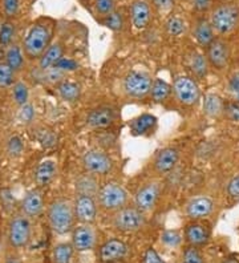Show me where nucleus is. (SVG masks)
Wrapping results in <instances>:
<instances>
[{"label":"nucleus","mask_w":239,"mask_h":263,"mask_svg":"<svg viewBox=\"0 0 239 263\" xmlns=\"http://www.w3.org/2000/svg\"><path fill=\"white\" fill-rule=\"evenodd\" d=\"M210 23L215 33L227 36L239 29V4L236 2H220L210 11Z\"/></svg>","instance_id":"nucleus-1"},{"label":"nucleus","mask_w":239,"mask_h":263,"mask_svg":"<svg viewBox=\"0 0 239 263\" xmlns=\"http://www.w3.org/2000/svg\"><path fill=\"white\" fill-rule=\"evenodd\" d=\"M73 203L68 199L59 198L48 209V222L52 230L59 235H64L73 230L75 223Z\"/></svg>","instance_id":"nucleus-2"},{"label":"nucleus","mask_w":239,"mask_h":263,"mask_svg":"<svg viewBox=\"0 0 239 263\" xmlns=\"http://www.w3.org/2000/svg\"><path fill=\"white\" fill-rule=\"evenodd\" d=\"M52 37V31L49 26L44 23H36L29 28L24 40V51L31 59L42 58L45 49L49 47Z\"/></svg>","instance_id":"nucleus-3"},{"label":"nucleus","mask_w":239,"mask_h":263,"mask_svg":"<svg viewBox=\"0 0 239 263\" xmlns=\"http://www.w3.org/2000/svg\"><path fill=\"white\" fill-rule=\"evenodd\" d=\"M127 193L117 182L105 183L99 190V202L108 212H117L126 205Z\"/></svg>","instance_id":"nucleus-4"},{"label":"nucleus","mask_w":239,"mask_h":263,"mask_svg":"<svg viewBox=\"0 0 239 263\" xmlns=\"http://www.w3.org/2000/svg\"><path fill=\"white\" fill-rule=\"evenodd\" d=\"M145 225V217L137 208H126L117 210L113 215V226L122 233H134Z\"/></svg>","instance_id":"nucleus-5"},{"label":"nucleus","mask_w":239,"mask_h":263,"mask_svg":"<svg viewBox=\"0 0 239 263\" xmlns=\"http://www.w3.org/2000/svg\"><path fill=\"white\" fill-rule=\"evenodd\" d=\"M173 90L179 103L186 106L195 105L201 99V89L197 81L189 76L177 77L173 84Z\"/></svg>","instance_id":"nucleus-6"},{"label":"nucleus","mask_w":239,"mask_h":263,"mask_svg":"<svg viewBox=\"0 0 239 263\" xmlns=\"http://www.w3.org/2000/svg\"><path fill=\"white\" fill-rule=\"evenodd\" d=\"M205 51H206L205 56L207 59L209 67L214 68L215 71H225L229 67L231 51L226 40L217 37Z\"/></svg>","instance_id":"nucleus-7"},{"label":"nucleus","mask_w":239,"mask_h":263,"mask_svg":"<svg viewBox=\"0 0 239 263\" xmlns=\"http://www.w3.org/2000/svg\"><path fill=\"white\" fill-rule=\"evenodd\" d=\"M31 239V222L27 215H16L8 225V241L15 249H22Z\"/></svg>","instance_id":"nucleus-8"},{"label":"nucleus","mask_w":239,"mask_h":263,"mask_svg":"<svg viewBox=\"0 0 239 263\" xmlns=\"http://www.w3.org/2000/svg\"><path fill=\"white\" fill-rule=\"evenodd\" d=\"M152 84H153V80L150 79L148 73L132 71L125 76L124 89L127 96L134 97V99H142L150 93Z\"/></svg>","instance_id":"nucleus-9"},{"label":"nucleus","mask_w":239,"mask_h":263,"mask_svg":"<svg viewBox=\"0 0 239 263\" xmlns=\"http://www.w3.org/2000/svg\"><path fill=\"white\" fill-rule=\"evenodd\" d=\"M83 165L88 173L105 176L113 169V161L101 151H89L83 156Z\"/></svg>","instance_id":"nucleus-10"},{"label":"nucleus","mask_w":239,"mask_h":263,"mask_svg":"<svg viewBox=\"0 0 239 263\" xmlns=\"http://www.w3.org/2000/svg\"><path fill=\"white\" fill-rule=\"evenodd\" d=\"M215 203L214 199L209 196H195L186 205V215L193 221L207 218L214 212Z\"/></svg>","instance_id":"nucleus-11"},{"label":"nucleus","mask_w":239,"mask_h":263,"mask_svg":"<svg viewBox=\"0 0 239 263\" xmlns=\"http://www.w3.org/2000/svg\"><path fill=\"white\" fill-rule=\"evenodd\" d=\"M127 245L121 239L113 238L102 243L99 250V258L102 263H115L127 255Z\"/></svg>","instance_id":"nucleus-12"},{"label":"nucleus","mask_w":239,"mask_h":263,"mask_svg":"<svg viewBox=\"0 0 239 263\" xmlns=\"http://www.w3.org/2000/svg\"><path fill=\"white\" fill-rule=\"evenodd\" d=\"M159 185L156 182H149L145 183L142 187L138 189V192L136 193V198H134V202H136V208L138 210H141L142 213L150 212L152 209L156 206L157 201L159 198Z\"/></svg>","instance_id":"nucleus-13"},{"label":"nucleus","mask_w":239,"mask_h":263,"mask_svg":"<svg viewBox=\"0 0 239 263\" xmlns=\"http://www.w3.org/2000/svg\"><path fill=\"white\" fill-rule=\"evenodd\" d=\"M75 217L79 219L81 223L90 225L95 222L97 217V205L92 196H85V194H79L73 203Z\"/></svg>","instance_id":"nucleus-14"},{"label":"nucleus","mask_w":239,"mask_h":263,"mask_svg":"<svg viewBox=\"0 0 239 263\" xmlns=\"http://www.w3.org/2000/svg\"><path fill=\"white\" fill-rule=\"evenodd\" d=\"M96 245L95 230L90 225L81 223L72 230V246L75 251L84 253V251L92 250Z\"/></svg>","instance_id":"nucleus-15"},{"label":"nucleus","mask_w":239,"mask_h":263,"mask_svg":"<svg viewBox=\"0 0 239 263\" xmlns=\"http://www.w3.org/2000/svg\"><path fill=\"white\" fill-rule=\"evenodd\" d=\"M210 228L204 222L193 221L185 228V239L190 246H205L210 241Z\"/></svg>","instance_id":"nucleus-16"},{"label":"nucleus","mask_w":239,"mask_h":263,"mask_svg":"<svg viewBox=\"0 0 239 263\" xmlns=\"http://www.w3.org/2000/svg\"><path fill=\"white\" fill-rule=\"evenodd\" d=\"M132 24L134 28L145 29L152 20V11L146 0H134L131 7Z\"/></svg>","instance_id":"nucleus-17"},{"label":"nucleus","mask_w":239,"mask_h":263,"mask_svg":"<svg viewBox=\"0 0 239 263\" xmlns=\"http://www.w3.org/2000/svg\"><path fill=\"white\" fill-rule=\"evenodd\" d=\"M116 115L115 110L112 108H106V106H101V108H96L86 117V124L90 128L95 129H105L115 122Z\"/></svg>","instance_id":"nucleus-18"},{"label":"nucleus","mask_w":239,"mask_h":263,"mask_svg":"<svg viewBox=\"0 0 239 263\" xmlns=\"http://www.w3.org/2000/svg\"><path fill=\"white\" fill-rule=\"evenodd\" d=\"M194 39H195V42L198 43V45L205 49H206L207 47H209V45H210L211 43L217 39V36H215V31H214L213 26H211L210 20L202 16L195 22Z\"/></svg>","instance_id":"nucleus-19"},{"label":"nucleus","mask_w":239,"mask_h":263,"mask_svg":"<svg viewBox=\"0 0 239 263\" xmlns=\"http://www.w3.org/2000/svg\"><path fill=\"white\" fill-rule=\"evenodd\" d=\"M179 153L175 148H165L157 154L154 160V167L158 173H169L178 162Z\"/></svg>","instance_id":"nucleus-20"},{"label":"nucleus","mask_w":239,"mask_h":263,"mask_svg":"<svg viewBox=\"0 0 239 263\" xmlns=\"http://www.w3.org/2000/svg\"><path fill=\"white\" fill-rule=\"evenodd\" d=\"M44 209L42 193L39 190H31L24 196L22 201V210L27 217H38Z\"/></svg>","instance_id":"nucleus-21"},{"label":"nucleus","mask_w":239,"mask_h":263,"mask_svg":"<svg viewBox=\"0 0 239 263\" xmlns=\"http://www.w3.org/2000/svg\"><path fill=\"white\" fill-rule=\"evenodd\" d=\"M56 172H58V166H56V162H54V161H42L35 170L36 183H38L40 187L47 186V185H49V183L53 181L54 176H56Z\"/></svg>","instance_id":"nucleus-22"},{"label":"nucleus","mask_w":239,"mask_h":263,"mask_svg":"<svg viewBox=\"0 0 239 263\" xmlns=\"http://www.w3.org/2000/svg\"><path fill=\"white\" fill-rule=\"evenodd\" d=\"M63 45L60 43H54V44L49 45L42 55V58H40V61H39L40 68L43 71H48V69L56 67V64L63 58Z\"/></svg>","instance_id":"nucleus-23"},{"label":"nucleus","mask_w":239,"mask_h":263,"mask_svg":"<svg viewBox=\"0 0 239 263\" xmlns=\"http://www.w3.org/2000/svg\"><path fill=\"white\" fill-rule=\"evenodd\" d=\"M157 125V119L153 115L143 113L131 122V132L134 136H143L149 133Z\"/></svg>","instance_id":"nucleus-24"},{"label":"nucleus","mask_w":239,"mask_h":263,"mask_svg":"<svg viewBox=\"0 0 239 263\" xmlns=\"http://www.w3.org/2000/svg\"><path fill=\"white\" fill-rule=\"evenodd\" d=\"M225 110V100L217 93H207L204 100V112L209 117L217 119L223 115Z\"/></svg>","instance_id":"nucleus-25"},{"label":"nucleus","mask_w":239,"mask_h":263,"mask_svg":"<svg viewBox=\"0 0 239 263\" xmlns=\"http://www.w3.org/2000/svg\"><path fill=\"white\" fill-rule=\"evenodd\" d=\"M73 246L72 243H58L53 247V253H52V259L53 263H70L72 257H73Z\"/></svg>","instance_id":"nucleus-26"},{"label":"nucleus","mask_w":239,"mask_h":263,"mask_svg":"<svg viewBox=\"0 0 239 263\" xmlns=\"http://www.w3.org/2000/svg\"><path fill=\"white\" fill-rule=\"evenodd\" d=\"M58 92L61 99L65 100V101H69V103L77 101L80 97V87L76 83H73V81H61L59 84Z\"/></svg>","instance_id":"nucleus-27"},{"label":"nucleus","mask_w":239,"mask_h":263,"mask_svg":"<svg viewBox=\"0 0 239 263\" xmlns=\"http://www.w3.org/2000/svg\"><path fill=\"white\" fill-rule=\"evenodd\" d=\"M6 63L12 68L13 71H20L24 64V58H23L22 49L19 45H10L6 52Z\"/></svg>","instance_id":"nucleus-28"},{"label":"nucleus","mask_w":239,"mask_h":263,"mask_svg":"<svg viewBox=\"0 0 239 263\" xmlns=\"http://www.w3.org/2000/svg\"><path fill=\"white\" fill-rule=\"evenodd\" d=\"M170 93H172V87L166 81L161 80V79H156L153 81L150 95H152V97H153L156 103H162V101H165L169 97Z\"/></svg>","instance_id":"nucleus-29"},{"label":"nucleus","mask_w":239,"mask_h":263,"mask_svg":"<svg viewBox=\"0 0 239 263\" xmlns=\"http://www.w3.org/2000/svg\"><path fill=\"white\" fill-rule=\"evenodd\" d=\"M191 69L194 72L198 79H205L209 71V63L204 53L201 52H195L193 58H191Z\"/></svg>","instance_id":"nucleus-30"},{"label":"nucleus","mask_w":239,"mask_h":263,"mask_svg":"<svg viewBox=\"0 0 239 263\" xmlns=\"http://www.w3.org/2000/svg\"><path fill=\"white\" fill-rule=\"evenodd\" d=\"M76 189L79 194H85V196H95L96 193H99V186L97 182L90 174L81 177L76 183Z\"/></svg>","instance_id":"nucleus-31"},{"label":"nucleus","mask_w":239,"mask_h":263,"mask_svg":"<svg viewBox=\"0 0 239 263\" xmlns=\"http://www.w3.org/2000/svg\"><path fill=\"white\" fill-rule=\"evenodd\" d=\"M181 263H205V258L199 250V247L188 245L182 251Z\"/></svg>","instance_id":"nucleus-32"},{"label":"nucleus","mask_w":239,"mask_h":263,"mask_svg":"<svg viewBox=\"0 0 239 263\" xmlns=\"http://www.w3.org/2000/svg\"><path fill=\"white\" fill-rule=\"evenodd\" d=\"M102 24L105 27H108L112 31H121L124 28V19H122L121 12H117V11H113L109 15L104 16V19L101 20Z\"/></svg>","instance_id":"nucleus-33"},{"label":"nucleus","mask_w":239,"mask_h":263,"mask_svg":"<svg viewBox=\"0 0 239 263\" xmlns=\"http://www.w3.org/2000/svg\"><path fill=\"white\" fill-rule=\"evenodd\" d=\"M165 28L168 31V33L172 36H181L182 33L185 32L186 26L185 22L178 16H172L168 19L165 24Z\"/></svg>","instance_id":"nucleus-34"},{"label":"nucleus","mask_w":239,"mask_h":263,"mask_svg":"<svg viewBox=\"0 0 239 263\" xmlns=\"http://www.w3.org/2000/svg\"><path fill=\"white\" fill-rule=\"evenodd\" d=\"M15 79V71L6 61L0 63V88H7L12 85Z\"/></svg>","instance_id":"nucleus-35"},{"label":"nucleus","mask_w":239,"mask_h":263,"mask_svg":"<svg viewBox=\"0 0 239 263\" xmlns=\"http://www.w3.org/2000/svg\"><path fill=\"white\" fill-rule=\"evenodd\" d=\"M24 151V142L19 136H11L7 141V153L11 157H19Z\"/></svg>","instance_id":"nucleus-36"},{"label":"nucleus","mask_w":239,"mask_h":263,"mask_svg":"<svg viewBox=\"0 0 239 263\" xmlns=\"http://www.w3.org/2000/svg\"><path fill=\"white\" fill-rule=\"evenodd\" d=\"M28 87L26 84L19 81V83L13 84V99H15L16 104H19L20 106L28 103Z\"/></svg>","instance_id":"nucleus-37"},{"label":"nucleus","mask_w":239,"mask_h":263,"mask_svg":"<svg viewBox=\"0 0 239 263\" xmlns=\"http://www.w3.org/2000/svg\"><path fill=\"white\" fill-rule=\"evenodd\" d=\"M223 115L226 116V119L230 120L231 122L239 124V101H235V100L225 101Z\"/></svg>","instance_id":"nucleus-38"},{"label":"nucleus","mask_w":239,"mask_h":263,"mask_svg":"<svg viewBox=\"0 0 239 263\" xmlns=\"http://www.w3.org/2000/svg\"><path fill=\"white\" fill-rule=\"evenodd\" d=\"M161 242L168 247H177L181 245L182 237L178 231L175 230H166L161 235Z\"/></svg>","instance_id":"nucleus-39"},{"label":"nucleus","mask_w":239,"mask_h":263,"mask_svg":"<svg viewBox=\"0 0 239 263\" xmlns=\"http://www.w3.org/2000/svg\"><path fill=\"white\" fill-rule=\"evenodd\" d=\"M13 35H15V27L11 22L3 23V26L0 27V44L10 45L12 42Z\"/></svg>","instance_id":"nucleus-40"},{"label":"nucleus","mask_w":239,"mask_h":263,"mask_svg":"<svg viewBox=\"0 0 239 263\" xmlns=\"http://www.w3.org/2000/svg\"><path fill=\"white\" fill-rule=\"evenodd\" d=\"M226 193L229 199H231L233 202H238L239 201V174L234 176L233 178L227 182Z\"/></svg>","instance_id":"nucleus-41"},{"label":"nucleus","mask_w":239,"mask_h":263,"mask_svg":"<svg viewBox=\"0 0 239 263\" xmlns=\"http://www.w3.org/2000/svg\"><path fill=\"white\" fill-rule=\"evenodd\" d=\"M116 0H96V10L101 16H106L115 11Z\"/></svg>","instance_id":"nucleus-42"},{"label":"nucleus","mask_w":239,"mask_h":263,"mask_svg":"<svg viewBox=\"0 0 239 263\" xmlns=\"http://www.w3.org/2000/svg\"><path fill=\"white\" fill-rule=\"evenodd\" d=\"M227 85H229V90L234 97L233 100L239 101V71H235L230 74Z\"/></svg>","instance_id":"nucleus-43"},{"label":"nucleus","mask_w":239,"mask_h":263,"mask_svg":"<svg viewBox=\"0 0 239 263\" xmlns=\"http://www.w3.org/2000/svg\"><path fill=\"white\" fill-rule=\"evenodd\" d=\"M215 0H194V11L199 15L209 12L213 10Z\"/></svg>","instance_id":"nucleus-44"},{"label":"nucleus","mask_w":239,"mask_h":263,"mask_svg":"<svg viewBox=\"0 0 239 263\" xmlns=\"http://www.w3.org/2000/svg\"><path fill=\"white\" fill-rule=\"evenodd\" d=\"M33 115H35V112H33V106H32L31 104L27 103L24 104V105H22L19 112V117L23 122H31L32 120H33Z\"/></svg>","instance_id":"nucleus-45"},{"label":"nucleus","mask_w":239,"mask_h":263,"mask_svg":"<svg viewBox=\"0 0 239 263\" xmlns=\"http://www.w3.org/2000/svg\"><path fill=\"white\" fill-rule=\"evenodd\" d=\"M3 7L7 16H15L19 11V0H3Z\"/></svg>","instance_id":"nucleus-46"},{"label":"nucleus","mask_w":239,"mask_h":263,"mask_svg":"<svg viewBox=\"0 0 239 263\" xmlns=\"http://www.w3.org/2000/svg\"><path fill=\"white\" fill-rule=\"evenodd\" d=\"M143 263H163V260L161 259V257L153 247H149L143 255Z\"/></svg>","instance_id":"nucleus-47"},{"label":"nucleus","mask_w":239,"mask_h":263,"mask_svg":"<svg viewBox=\"0 0 239 263\" xmlns=\"http://www.w3.org/2000/svg\"><path fill=\"white\" fill-rule=\"evenodd\" d=\"M39 141L40 144L44 145V146H53L54 142H56V137L53 136L52 132H40V136H39Z\"/></svg>","instance_id":"nucleus-48"},{"label":"nucleus","mask_w":239,"mask_h":263,"mask_svg":"<svg viewBox=\"0 0 239 263\" xmlns=\"http://www.w3.org/2000/svg\"><path fill=\"white\" fill-rule=\"evenodd\" d=\"M53 68H58V69H60L61 72L73 71V69H76L77 68V65H76V63H75L73 60H70V59L61 58L60 61H59L58 64H56V67H53Z\"/></svg>","instance_id":"nucleus-49"},{"label":"nucleus","mask_w":239,"mask_h":263,"mask_svg":"<svg viewBox=\"0 0 239 263\" xmlns=\"http://www.w3.org/2000/svg\"><path fill=\"white\" fill-rule=\"evenodd\" d=\"M152 2L159 11H170L174 6V0H152Z\"/></svg>","instance_id":"nucleus-50"},{"label":"nucleus","mask_w":239,"mask_h":263,"mask_svg":"<svg viewBox=\"0 0 239 263\" xmlns=\"http://www.w3.org/2000/svg\"><path fill=\"white\" fill-rule=\"evenodd\" d=\"M4 263H22V262H20V259L17 257H13V255H11V257L7 258L6 262Z\"/></svg>","instance_id":"nucleus-51"},{"label":"nucleus","mask_w":239,"mask_h":263,"mask_svg":"<svg viewBox=\"0 0 239 263\" xmlns=\"http://www.w3.org/2000/svg\"><path fill=\"white\" fill-rule=\"evenodd\" d=\"M222 263H239L238 259H235V258H229V259H225Z\"/></svg>","instance_id":"nucleus-52"},{"label":"nucleus","mask_w":239,"mask_h":263,"mask_svg":"<svg viewBox=\"0 0 239 263\" xmlns=\"http://www.w3.org/2000/svg\"><path fill=\"white\" fill-rule=\"evenodd\" d=\"M218 2H219V3H220V2H227V0H218Z\"/></svg>","instance_id":"nucleus-53"}]
</instances>
